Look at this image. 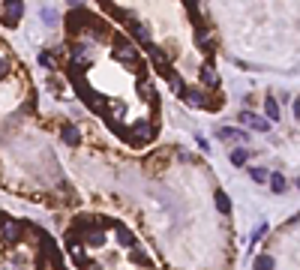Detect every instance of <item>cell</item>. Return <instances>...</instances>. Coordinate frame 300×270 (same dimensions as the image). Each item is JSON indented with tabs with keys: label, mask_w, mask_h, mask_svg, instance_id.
I'll list each match as a JSON object with an SVG mask.
<instances>
[{
	"label": "cell",
	"mask_w": 300,
	"mask_h": 270,
	"mask_svg": "<svg viewBox=\"0 0 300 270\" xmlns=\"http://www.w3.org/2000/svg\"><path fill=\"white\" fill-rule=\"evenodd\" d=\"M255 270H273V258L270 255H258L255 258Z\"/></svg>",
	"instance_id": "cell-25"
},
{
	"label": "cell",
	"mask_w": 300,
	"mask_h": 270,
	"mask_svg": "<svg viewBox=\"0 0 300 270\" xmlns=\"http://www.w3.org/2000/svg\"><path fill=\"white\" fill-rule=\"evenodd\" d=\"M246 159H249V150H243V147H237V150H231V162L240 168V165H246Z\"/></svg>",
	"instance_id": "cell-23"
},
{
	"label": "cell",
	"mask_w": 300,
	"mask_h": 270,
	"mask_svg": "<svg viewBox=\"0 0 300 270\" xmlns=\"http://www.w3.org/2000/svg\"><path fill=\"white\" fill-rule=\"evenodd\" d=\"M165 78H168V87L174 90V93H180V96L186 93V87H183V81H180V75H177V72H174V69L168 72V75H165Z\"/></svg>",
	"instance_id": "cell-19"
},
{
	"label": "cell",
	"mask_w": 300,
	"mask_h": 270,
	"mask_svg": "<svg viewBox=\"0 0 300 270\" xmlns=\"http://www.w3.org/2000/svg\"><path fill=\"white\" fill-rule=\"evenodd\" d=\"M39 63H42V66H48V69H54V57H51V54H45V51L39 54Z\"/></svg>",
	"instance_id": "cell-27"
},
{
	"label": "cell",
	"mask_w": 300,
	"mask_h": 270,
	"mask_svg": "<svg viewBox=\"0 0 300 270\" xmlns=\"http://www.w3.org/2000/svg\"><path fill=\"white\" fill-rule=\"evenodd\" d=\"M201 81H204L207 87H219V72L213 69V63H204V66H201Z\"/></svg>",
	"instance_id": "cell-14"
},
{
	"label": "cell",
	"mask_w": 300,
	"mask_h": 270,
	"mask_svg": "<svg viewBox=\"0 0 300 270\" xmlns=\"http://www.w3.org/2000/svg\"><path fill=\"white\" fill-rule=\"evenodd\" d=\"M264 117H267L270 123H276V120H279V105H276V99H270V96L264 99Z\"/></svg>",
	"instance_id": "cell-18"
},
{
	"label": "cell",
	"mask_w": 300,
	"mask_h": 270,
	"mask_svg": "<svg viewBox=\"0 0 300 270\" xmlns=\"http://www.w3.org/2000/svg\"><path fill=\"white\" fill-rule=\"evenodd\" d=\"M153 135H156V126H153V123H147V120H135V123L129 126V141H132V144L150 141Z\"/></svg>",
	"instance_id": "cell-3"
},
{
	"label": "cell",
	"mask_w": 300,
	"mask_h": 270,
	"mask_svg": "<svg viewBox=\"0 0 300 270\" xmlns=\"http://www.w3.org/2000/svg\"><path fill=\"white\" fill-rule=\"evenodd\" d=\"M75 90H78V96L87 102V108H93V111H105V102H102V99H99V96H96V93H93V90L87 87L81 78H75Z\"/></svg>",
	"instance_id": "cell-4"
},
{
	"label": "cell",
	"mask_w": 300,
	"mask_h": 270,
	"mask_svg": "<svg viewBox=\"0 0 300 270\" xmlns=\"http://www.w3.org/2000/svg\"><path fill=\"white\" fill-rule=\"evenodd\" d=\"M138 90H141V93H144L150 102H156V90H153V84H150V81H138Z\"/></svg>",
	"instance_id": "cell-24"
},
{
	"label": "cell",
	"mask_w": 300,
	"mask_h": 270,
	"mask_svg": "<svg viewBox=\"0 0 300 270\" xmlns=\"http://www.w3.org/2000/svg\"><path fill=\"white\" fill-rule=\"evenodd\" d=\"M66 252H69V255H72V258H75L78 264H84V267H87V258H84V249H81L78 243H72V240H69V243H66Z\"/></svg>",
	"instance_id": "cell-20"
},
{
	"label": "cell",
	"mask_w": 300,
	"mask_h": 270,
	"mask_svg": "<svg viewBox=\"0 0 300 270\" xmlns=\"http://www.w3.org/2000/svg\"><path fill=\"white\" fill-rule=\"evenodd\" d=\"M129 33L135 36L138 42H144V45H153V42H150V27H147L144 21H135V18H132V21H129Z\"/></svg>",
	"instance_id": "cell-12"
},
{
	"label": "cell",
	"mask_w": 300,
	"mask_h": 270,
	"mask_svg": "<svg viewBox=\"0 0 300 270\" xmlns=\"http://www.w3.org/2000/svg\"><path fill=\"white\" fill-rule=\"evenodd\" d=\"M93 63V54L87 45H75L72 51H69V66H75V69H87Z\"/></svg>",
	"instance_id": "cell-5"
},
{
	"label": "cell",
	"mask_w": 300,
	"mask_h": 270,
	"mask_svg": "<svg viewBox=\"0 0 300 270\" xmlns=\"http://www.w3.org/2000/svg\"><path fill=\"white\" fill-rule=\"evenodd\" d=\"M117 243H120L123 249H129V252L135 249V237H132V231H129L126 225H120V222H117Z\"/></svg>",
	"instance_id": "cell-13"
},
{
	"label": "cell",
	"mask_w": 300,
	"mask_h": 270,
	"mask_svg": "<svg viewBox=\"0 0 300 270\" xmlns=\"http://www.w3.org/2000/svg\"><path fill=\"white\" fill-rule=\"evenodd\" d=\"M297 189H300V177H297Z\"/></svg>",
	"instance_id": "cell-31"
},
{
	"label": "cell",
	"mask_w": 300,
	"mask_h": 270,
	"mask_svg": "<svg viewBox=\"0 0 300 270\" xmlns=\"http://www.w3.org/2000/svg\"><path fill=\"white\" fill-rule=\"evenodd\" d=\"M294 117H300V102H294Z\"/></svg>",
	"instance_id": "cell-30"
},
{
	"label": "cell",
	"mask_w": 300,
	"mask_h": 270,
	"mask_svg": "<svg viewBox=\"0 0 300 270\" xmlns=\"http://www.w3.org/2000/svg\"><path fill=\"white\" fill-rule=\"evenodd\" d=\"M237 120L246 123V126L255 129V132H267V129H270V120H267V117H258V114H252V111H240Z\"/></svg>",
	"instance_id": "cell-7"
},
{
	"label": "cell",
	"mask_w": 300,
	"mask_h": 270,
	"mask_svg": "<svg viewBox=\"0 0 300 270\" xmlns=\"http://www.w3.org/2000/svg\"><path fill=\"white\" fill-rule=\"evenodd\" d=\"M183 102H186V105H195V108H207V111H216V108H222V105H213V102H210V99L201 93V90H186V93H183Z\"/></svg>",
	"instance_id": "cell-8"
},
{
	"label": "cell",
	"mask_w": 300,
	"mask_h": 270,
	"mask_svg": "<svg viewBox=\"0 0 300 270\" xmlns=\"http://www.w3.org/2000/svg\"><path fill=\"white\" fill-rule=\"evenodd\" d=\"M132 261H138V264H144V261H147V255H144V252H138V249H132Z\"/></svg>",
	"instance_id": "cell-29"
},
{
	"label": "cell",
	"mask_w": 300,
	"mask_h": 270,
	"mask_svg": "<svg viewBox=\"0 0 300 270\" xmlns=\"http://www.w3.org/2000/svg\"><path fill=\"white\" fill-rule=\"evenodd\" d=\"M114 57H117L120 63H126V66H135V63L141 60V51H138L129 39L117 36V39H114Z\"/></svg>",
	"instance_id": "cell-2"
},
{
	"label": "cell",
	"mask_w": 300,
	"mask_h": 270,
	"mask_svg": "<svg viewBox=\"0 0 300 270\" xmlns=\"http://www.w3.org/2000/svg\"><path fill=\"white\" fill-rule=\"evenodd\" d=\"M60 135H63V141L69 144V147H75V144L81 141V132H78V126H72V123H66Z\"/></svg>",
	"instance_id": "cell-16"
},
{
	"label": "cell",
	"mask_w": 300,
	"mask_h": 270,
	"mask_svg": "<svg viewBox=\"0 0 300 270\" xmlns=\"http://www.w3.org/2000/svg\"><path fill=\"white\" fill-rule=\"evenodd\" d=\"M6 72H9V60L0 57V78H6Z\"/></svg>",
	"instance_id": "cell-28"
},
{
	"label": "cell",
	"mask_w": 300,
	"mask_h": 270,
	"mask_svg": "<svg viewBox=\"0 0 300 270\" xmlns=\"http://www.w3.org/2000/svg\"><path fill=\"white\" fill-rule=\"evenodd\" d=\"M249 177L255 180V183H270V171H264L261 165H252V168H249Z\"/></svg>",
	"instance_id": "cell-21"
},
{
	"label": "cell",
	"mask_w": 300,
	"mask_h": 270,
	"mask_svg": "<svg viewBox=\"0 0 300 270\" xmlns=\"http://www.w3.org/2000/svg\"><path fill=\"white\" fill-rule=\"evenodd\" d=\"M270 189H273L276 195H282V192L288 189V180H285V174H282V171H273V174H270Z\"/></svg>",
	"instance_id": "cell-17"
},
{
	"label": "cell",
	"mask_w": 300,
	"mask_h": 270,
	"mask_svg": "<svg viewBox=\"0 0 300 270\" xmlns=\"http://www.w3.org/2000/svg\"><path fill=\"white\" fill-rule=\"evenodd\" d=\"M81 240H84L87 246H102V243H105V231H102V228H90V231L81 234Z\"/></svg>",
	"instance_id": "cell-15"
},
{
	"label": "cell",
	"mask_w": 300,
	"mask_h": 270,
	"mask_svg": "<svg viewBox=\"0 0 300 270\" xmlns=\"http://www.w3.org/2000/svg\"><path fill=\"white\" fill-rule=\"evenodd\" d=\"M216 210H219L222 216L231 213V201H228V195H225V192H216Z\"/></svg>",
	"instance_id": "cell-22"
},
{
	"label": "cell",
	"mask_w": 300,
	"mask_h": 270,
	"mask_svg": "<svg viewBox=\"0 0 300 270\" xmlns=\"http://www.w3.org/2000/svg\"><path fill=\"white\" fill-rule=\"evenodd\" d=\"M66 24H69V33H78V30H84V27H90V30H93L99 21H96V18L87 12L84 6H72V12L66 15Z\"/></svg>",
	"instance_id": "cell-1"
},
{
	"label": "cell",
	"mask_w": 300,
	"mask_h": 270,
	"mask_svg": "<svg viewBox=\"0 0 300 270\" xmlns=\"http://www.w3.org/2000/svg\"><path fill=\"white\" fill-rule=\"evenodd\" d=\"M147 54H150V60H153L156 66H159V72H162V75H168V72H171V66H168L165 51H162L159 45H147Z\"/></svg>",
	"instance_id": "cell-11"
},
{
	"label": "cell",
	"mask_w": 300,
	"mask_h": 270,
	"mask_svg": "<svg viewBox=\"0 0 300 270\" xmlns=\"http://www.w3.org/2000/svg\"><path fill=\"white\" fill-rule=\"evenodd\" d=\"M24 15V3H18V0H9V3H3V21L12 27L18 18Z\"/></svg>",
	"instance_id": "cell-10"
},
{
	"label": "cell",
	"mask_w": 300,
	"mask_h": 270,
	"mask_svg": "<svg viewBox=\"0 0 300 270\" xmlns=\"http://www.w3.org/2000/svg\"><path fill=\"white\" fill-rule=\"evenodd\" d=\"M219 141H231V144H246V138H249V132L246 129H234V126H222V129L216 132Z\"/></svg>",
	"instance_id": "cell-9"
},
{
	"label": "cell",
	"mask_w": 300,
	"mask_h": 270,
	"mask_svg": "<svg viewBox=\"0 0 300 270\" xmlns=\"http://www.w3.org/2000/svg\"><path fill=\"white\" fill-rule=\"evenodd\" d=\"M0 240H3V243H18L21 240V225L18 222H15V219H3V222H0Z\"/></svg>",
	"instance_id": "cell-6"
},
{
	"label": "cell",
	"mask_w": 300,
	"mask_h": 270,
	"mask_svg": "<svg viewBox=\"0 0 300 270\" xmlns=\"http://www.w3.org/2000/svg\"><path fill=\"white\" fill-rule=\"evenodd\" d=\"M264 234H267V222H261V225H258V228L252 231V243H255V240H261Z\"/></svg>",
	"instance_id": "cell-26"
}]
</instances>
